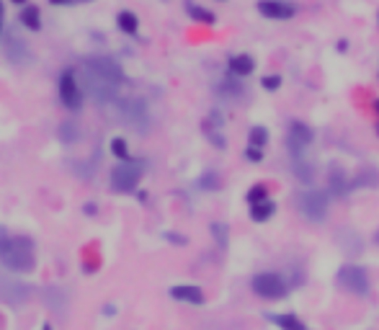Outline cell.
Listing matches in <instances>:
<instances>
[{"instance_id": "cell-32", "label": "cell", "mask_w": 379, "mask_h": 330, "mask_svg": "<svg viewBox=\"0 0 379 330\" xmlns=\"http://www.w3.org/2000/svg\"><path fill=\"white\" fill-rule=\"evenodd\" d=\"M55 6H72V3H78V0H50Z\"/></svg>"}, {"instance_id": "cell-7", "label": "cell", "mask_w": 379, "mask_h": 330, "mask_svg": "<svg viewBox=\"0 0 379 330\" xmlns=\"http://www.w3.org/2000/svg\"><path fill=\"white\" fill-rule=\"evenodd\" d=\"M312 140H315V135H312V130H310L307 124H302V122L289 124L286 147H289V152H292V158H294V155H305V150H307L310 144H312Z\"/></svg>"}, {"instance_id": "cell-29", "label": "cell", "mask_w": 379, "mask_h": 330, "mask_svg": "<svg viewBox=\"0 0 379 330\" xmlns=\"http://www.w3.org/2000/svg\"><path fill=\"white\" fill-rule=\"evenodd\" d=\"M212 232L217 235L220 245H227V227H225V224H212Z\"/></svg>"}, {"instance_id": "cell-15", "label": "cell", "mask_w": 379, "mask_h": 330, "mask_svg": "<svg viewBox=\"0 0 379 330\" xmlns=\"http://www.w3.org/2000/svg\"><path fill=\"white\" fill-rule=\"evenodd\" d=\"M256 70V59L251 55H235V57H230V72L235 75V78H245V75H251Z\"/></svg>"}, {"instance_id": "cell-26", "label": "cell", "mask_w": 379, "mask_h": 330, "mask_svg": "<svg viewBox=\"0 0 379 330\" xmlns=\"http://www.w3.org/2000/svg\"><path fill=\"white\" fill-rule=\"evenodd\" d=\"M111 152H114L116 158H122V160H129V152H127V142H124V140H119V137H116L114 142H111Z\"/></svg>"}, {"instance_id": "cell-18", "label": "cell", "mask_w": 379, "mask_h": 330, "mask_svg": "<svg viewBox=\"0 0 379 330\" xmlns=\"http://www.w3.org/2000/svg\"><path fill=\"white\" fill-rule=\"evenodd\" d=\"M39 21H42V13L36 6H26L21 11V23L26 29H39Z\"/></svg>"}, {"instance_id": "cell-10", "label": "cell", "mask_w": 379, "mask_h": 330, "mask_svg": "<svg viewBox=\"0 0 379 330\" xmlns=\"http://www.w3.org/2000/svg\"><path fill=\"white\" fill-rule=\"evenodd\" d=\"M57 91H60V101H62L64 106H67V108H80V103H83V93H80L78 78H75L70 70L60 75Z\"/></svg>"}, {"instance_id": "cell-3", "label": "cell", "mask_w": 379, "mask_h": 330, "mask_svg": "<svg viewBox=\"0 0 379 330\" xmlns=\"http://www.w3.org/2000/svg\"><path fill=\"white\" fill-rule=\"evenodd\" d=\"M114 106H116V116H119V119L127 124L129 130L147 132V127H150V114H147V106H145L142 101H137V98H116Z\"/></svg>"}, {"instance_id": "cell-11", "label": "cell", "mask_w": 379, "mask_h": 330, "mask_svg": "<svg viewBox=\"0 0 379 330\" xmlns=\"http://www.w3.org/2000/svg\"><path fill=\"white\" fill-rule=\"evenodd\" d=\"M6 55H8V59L18 67L29 65V59H31V52H29V47H26V42L16 34H11L6 39Z\"/></svg>"}, {"instance_id": "cell-14", "label": "cell", "mask_w": 379, "mask_h": 330, "mask_svg": "<svg viewBox=\"0 0 379 330\" xmlns=\"http://www.w3.org/2000/svg\"><path fill=\"white\" fill-rule=\"evenodd\" d=\"M292 173L302 181V183H312V178H315V165L310 163L305 155H294L292 158Z\"/></svg>"}, {"instance_id": "cell-17", "label": "cell", "mask_w": 379, "mask_h": 330, "mask_svg": "<svg viewBox=\"0 0 379 330\" xmlns=\"http://www.w3.org/2000/svg\"><path fill=\"white\" fill-rule=\"evenodd\" d=\"M116 23H119V29L127 31V34H137L140 29V21H137V16L132 11H122V13L116 16Z\"/></svg>"}, {"instance_id": "cell-31", "label": "cell", "mask_w": 379, "mask_h": 330, "mask_svg": "<svg viewBox=\"0 0 379 330\" xmlns=\"http://www.w3.org/2000/svg\"><path fill=\"white\" fill-rule=\"evenodd\" d=\"M204 186L217 188V176H215V173H212V176H204Z\"/></svg>"}, {"instance_id": "cell-8", "label": "cell", "mask_w": 379, "mask_h": 330, "mask_svg": "<svg viewBox=\"0 0 379 330\" xmlns=\"http://www.w3.org/2000/svg\"><path fill=\"white\" fill-rule=\"evenodd\" d=\"M26 300H29V287L26 284L8 279V276H0V302L3 305H8V307H21Z\"/></svg>"}, {"instance_id": "cell-13", "label": "cell", "mask_w": 379, "mask_h": 330, "mask_svg": "<svg viewBox=\"0 0 379 330\" xmlns=\"http://www.w3.org/2000/svg\"><path fill=\"white\" fill-rule=\"evenodd\" d=\"M171 297H173V300L188 302V305H201V302H204L201 289L193 287V284H181V287H173L171 289Z\"/></svg>"}, {"instance_id": "cell-1", "label": "cell", "mask_w": 379, "mask_h": 330, "mask_svg": "<svg viewBox=\"0 0 379 330\" xmlns=\"http://www.w3.org/2000/svg\"><path fill=\"white\" fill-rule=\"evenodd\" d=\"M83 80H86L88 93L94 96L96 101H101V103H114L119 98V91H122L124 72L111 57L98 55V57L86 59Z\"/></svg>"}, {"instance_id": "cell-33", "label": "cell", "mask_w": 379, "mask_h": 330, "mask_svg": "<svg viewBox=\"0 0 379 330\" xmlns=\"http://www.w3.org/2000/svg\"><path fill=\"white\" fill-rule=\"evenodd\" d=\"M338 50L346 52V50H349V42H346V39H344V42H338Z\"/></svg>"}, {"instance_id": "cell-24", "label": "cell", "mask_w": 379, "mask_h": 330, "mask_svg": "<svg viewBox=\"0 0 379 330\" xmlns=\"http://www.w3.org/2000/svg\"><path fill=\"white\" fill-rule=\"evenodd\" d=\"M44 297H47V305H50L52 309H64V292L62 289H47Z\"/></svg>"}, {"instance_id": "cell-20", "label": "cell", "mask_w": 379, "mask_h": 330, "mask_svg": "<svg viewBox=\"0 0 379 330\" xmlns=\"http://www.w3.org/2000/svg\"><path fill=\"white\" fill-rule=\"evenodd\" d=\"M186 11H188V16H191L193 21L207 23V26H212V23H215V13H212V11H204V8L193 6V3H188Z\"/></svg>"}, {"instance_id": "cell-12", "label": "cell", "mask_w": 379, "mask_h": 330, "mask_svg": "<svg viewBox=\"0 0 379 330\" xmlns=\"http://www.w3.org/2000/svg\"><path fill=\"white\" fill-rule=\"evenodd\" d=\"M258 11L266 18H292L294 3H289V0H258Z\"/></svg>"}, {"instance_id": "cell-30", "label": "cell", "mask_w": 379, "mask_h": 330, "mask_svg": "<svg viewBox=\"0 0 379 330\" xmlns=\"http://www.w3.org/2000/svg\"><path fill=\"white\" fill-rule=\"evenodd\" d=\"M245 155H248V158H251V160H256V163H258V160H261V158H264V152L256 150V147H248V152H245Z\"/></svg>"}, {"instance_id": "cell-27", "label": "cell", "mask_w": 379, "mask_h": 330, "mask_svg": "<svg viewBox=\"0 0 379 330\" xmlns=\"http://www.w3.org/2000/svg\"><path fill=\"white\" fill-rule=\"evenodd\" d=\"M261 86H264L266 91H279V88H281V75H266V78L261 80Z\"/></svg>"}, {"instance_id": "cell-22", "label": "cell", "mask_w": 379, "mask_h": 330, "mask_svg": "<svg viewBox=\"0 0 379 330\" xmlns=\"http://www.w3.org/2000/svg\"><path fill=\"white\" fill-rule=\"evenodd\" d=\"M330 188H333L336 194H346V191H349V183H346V176L341 168H333V171H330Z\"/></svg>"}, {"instance_id": "cell-16", "label": "cell", "mask_w": 379, "mask_h": 330, "mask_svg": "<svg viewBox=\"0 0 379 330\" xmlns=\"http://www.w3.org/2000/svg\"><path fill=\"white\" fill-rule=\"evenodd\" d=\"M273 201L266 199V201H258V204H251V217L256 220V222H266L268 217L273 215Z\"/></svg>"}, {"instance_id": "cell-21", "label": "cell", "mask_w": 379, "mask_h": 330, "mask_svg": "<svg viewBox=\"0 0 379 330\" xmlns=\"http://www.w3.org/2000/svg\"><path fill=\"white\" fill-rule=\"evenodd\" d=\"M217 91H220L222 96H227V98H237V96L243 93V86H240L235 78H225L220 83V88H217Z\"/></svg>"}, {"instance_id": "cell-9", "label": "cell", "mask_w": 379, "mask_h": 330, "mask_svg": "<svg viewBox=\"0 0 379 330\" xmlns=\"http://www.w3.org/2000/svg\"><path fill=\"white\" fill-rule=\"evenodd\" d=\"M253 292L266 297V300H279V297L286 295V284L276 273H258L253 279Z\"/></svg>"}, {"instance_id": "cell-23", "label": "cell", "mask_w": 379, "mask_h": 330, "mask_svg": "<svg viewBox=\"0 0 379 330\" xmlns=\"http://www.w3.org/2000/svg\"><path fill=\"white\" fill-rule=\"evenodd\" d=\"M273 323L279 325V328H284V330H307L294 315H276L273 317Z\"/></svg>"}, {"instance_id": "cell-38", "label": "cell", "mask_w": 379, "mask_h": 330, "mask_svg": "<svg viewBox=\"0 0 379 330\" xmlns=\"http://www.w3.org/2000/svg\"><path fill=\"white\" fill-rule=\"evenodd\" d=\"M377 23H379V13H377Z\"/></svg>"}, {"instance_id": "cell-34", "label": "cell", "mask_w": 379, "mask_h": 330, "mask_svg": "<svg viewBox=\"0 0 379 330\" xmlns=\"http://www.w3.org/2000/svg\"><path fill=\"white\" fill-rule=\"evenodd\" d=\"M374 111H377V116H379V101H374Z\"/></svg>"}, {"instance_id": "cell-19", "label": "cell", "mask_w": 379, "mask_h": 330, "mask_svg": "<svg viewBox=\"0 0 379 330\" xmlns=\"http://www.w3.org/2000/svg\"><path fill=\"white\" fill-rule=\"evenodd\" d=\"M266 142H268V132L264 127H251V132H248V147L261 150V147H266Z\"/></svg>"}, {"instance_id": "cell-2", "label": "cell", "mask_w": 379, "mask_h": 330, "mask_svg": "<svg viewBox=\"0 0 379 330\" xmlns=\"http://www.w3.org/2000/svg\"><path fill=\"white\" fill-rule=\"evenodd\" d=\"M0 261L11 268V271H31L36 263L34 256V243L26 235H8L0 227Z\"/></svg>"}, {"instance_id": "cell-28", "label": "cell", "mask_w": 379, "mask_h": 330, "mask_svg": "<svg viewBox=\"0 0 379 330\" xmlns=\"http://www.w3.org/2000/svg\"><path fill=\"white\" fill-rule=\"evenodd\" d=\"M268 196H266V186H253L251 191H248V201L251 204H258V201H266Z\"/></svg>"}, {"instance_id": "cell-25", "label": "cell", "mask_w": 379, "mask_h": 330, "mask_svg": "<svg viewBox=\"0 0 379 330\" xmlns=\"http://www.w3.org/2000/svg\"><path fill=\"white\" fill-rule=\"evenodd\" d=\"M78 137H80V132H78V127H75V124L64 122L62 127H60V140H62V142H75Z\"/></svg>"}, {"instance_id": "cell-4", "label": "cell", "mask_w": 379, "mask_h": 330, "mask_svg": "<svg viewBox=\"0 0 379 330\" xmlns=\"http://www.w3.org/2000/svg\"><path fill=\"white\" fill-rule=\"evenodd\" d=\"M140 178H142V163H137V160H122V163L111 171V188L127 194V191H132V188L140 183Z\"/></svg>"}, {"instance_id": "cell-5", "label": "cell", "mask_w": 379, "mask_h": 330, "mask_svg": "<svg viewBox=\"0 0 379 330\" xmlns=\"http://www.w3.org/2000/svg\"><path fill=\"white\" fill-rule=\"evenodd\" d=\"M297 207H300V212L307 217L310 222H322L325 215H328V196L322 194V191H305L297 199Z\"/></svg>"}, {"instance_id": "cell-37", "label": "cell", "mask_w": 379, "mask_h": 330, "mask_svg": "<svg viewBox=\"0 0 379 330\" xmlns=\"http://www.w3.org/2000/svg\"><path fill=\"white\" fill-rule=\"evenodd\" d=\"M377 243H379V232H377Z\"/></svg>"}, {"instance_id": "cell-6", "label": "cell", "mask_w": 379, "mask_h": 330, "mask_svg": "<svg viewBox=\"0 0 379 330\" xmlns=\"http://www.w3.org/2000/svg\"><path fill=\"white\" fill-rule=\"evenodd\" d=\"M338 284L346 292H353V295H366L369 292V276H366L361 266H344L338 271Z\"/></svg>"}, {"instance_id": "cell-36", "label": "cell", "mask_w": 379, "mask_h": 330, "mask_svg": "<svg viewBox=\"0 0 379 330\" xmlns=\"http://www.w3.org/2000/svg\"><path fill=\"white\" fill-rule=\"evenodd\" d=\"M377 135H379V122H377Z\"/></svg>"}, {"instance_id": "cell-35", "label": "cell", "mask_w": 379, "mask_h": 330, "mask_svg": "<svg viewBox=\"0 0 379 330\" xmlns=\"http://www.w3.org/2000/svg\"><path fill=\"white\" fill-rule=\"evenodd\" d=\"M13 3H26V0H13Z\"/></svg>"}]
</instances>
